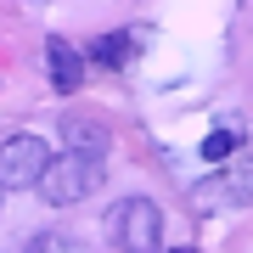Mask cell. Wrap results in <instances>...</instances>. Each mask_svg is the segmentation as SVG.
<instances>
[{"mask_svg":"<svg viewBox=\"0 0 253 253\" xmlns=\"http://www.w3.org/2000/svg\"><path fill=\"white\" fill-rule=\"evenodd\" d=\"M107 231L124 253H163V208L152 197H124L107 208Z\"/></svg>","mask_w":253,"mask_h":253,"instance_id":"7a4b0ae2","label":"cell"},{"mask_svg":"<svg viewBox=\"0 0 253 253\" xmlns=\"http://www.w3.org/2000/svg\"><path fill=\"white\" fill-rule=\"evenodd\" d=\"M90 62L96 68H129V62H135V34H129V28H118V34H101L96 40V45H90Z\"/></svg>","mask_w":253,"mask_h":253,"instance_id":"8992f818","label":"cell"},{"mask_svg":"<svg viewBox=\"0 0 253 253\" xmlns=\"http://www.w3.org/2000/svg\"><path fill=\"white\" fill-rule=\"evenodd\" d=\"M236 146H242V129H236V124H225V129H214V135L203 141V158H208V163H219V158H231Z\"/></svg>","mask_w":253,"mask_h":253,"instance_id":"52a82bcc","label":"cell"},{"mask_svg":"<svg viewBox=\"0 0 253 253\" xmlns=\"http://www.w3.org/2000/svg\"><path fill=\"white\" fill-rule=\"evenodd\" d=\"M101 180H107V169H101V158H84V152H62V158H45V169H40L34 191L45 197L51 208H73L84 197H96Z\"/></svg>","mask_w":253,"mask_h":253,"instance_id":"6da1fadb","label":"cell"},{"mask_svg":"<svg viewBox=\"0 0 253 253\" xmlns=\"http://www.w3.org/2000/svg\"><path fill=\"white\" fill-rule=\"evenodd\" d=\"M174 253H197V248H174Z\"/></svg>","mask_w":253,"mask_h":253,"instance_id":"ba28073f","label":"cell"},{"mask_svg":"<svg viewBox=\"0 0 253 253\" xmlns=\"http://www.w3.org/2000/svg\"><path fill=\"white\" fill-rule=\"evenodd\" d=\"M62 135H68V152H84V158H101V152L113 146V129L101 124L96 113H68Z\"/></svg>","mask_w":253,"mask_h":253,"instance_id":"277c9868","label":"cell"},{"mask_svg":"<svg viewBox=\"0 0 253 253\" xmlns=\"http://www.w3.org/2000/svg\"><path fill=\"white\" fill-rule=\"evenodd\" d=\"M45 135H34V129H11L6 141H0V191H28L40 180V169H45Z\"/></svg>","mask_w":253,"mask_h":253,"instance_id":"3957f363","label":"cell"},{"mask_svg":"<svg viewBox=\"0 0 253 253\" xmlns=\"http://www.w3.org/2000/svg\"><path fill=\"white\" fill-rule=\"evenodd\" d=\"M45 56H51V84L73 96V90H79V79H84V56L73 51L68 40H51V45H45Z\"/></svg>","mask_w":253,"mask_h":253,"instance_id":"5b68a950","label":"cell"},{"mask_svg":"<svg viewBox=\"0 0 253 253\" xmlns=\"http://www.w3.org/2000/svg\"><path fill=\"white\" fill-rule=\"evenodd\" d=\"M0 197H6V191H0Z\"/></svg>","mask_w":253,"mask_h":253,"instance_id":"9c48e42d","label":"cell"}]
</instances>
